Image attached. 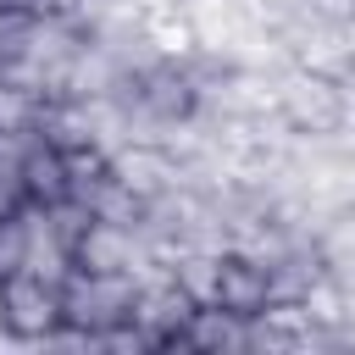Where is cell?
Wrapping results in <instances>:
<instances>
[{
  "mask_svg": "<svg viewBox=\"0 0 355 355\" xmlns=\"http://www.w3.org/2000/svg\"><path fill=\"white\" fill-rule=\"evenodd\" d=\"M55 294H61V322H72L83 333H100L111 322H128L139 288H133L128 272H83L78 266L55 283Z\"/></svg>",
  "mask_w": 355,
  "mask_h": 355,
  "instance_id": "cell-1",
  "label": "cell"
},
{
  "mask_svg": "<svg viewBox=\"0 0 355 355\" xmlns=\"http://www.w3.org/2000/svg\"><path fill=\"white\" fill-rule=\"evenodd\" d=\"M277 111H283L288 128H300V133H338V128H344V89H338V78L294 72V78H283V89H277Z\"/></svg>",
  "mask_w": 355,
  "mask_h": 355,
  "instance_id": "cell-2",
  "label": "cell"
},
{
  "mask_svg": "<svg viewBox=\"0 0 355 355\" xmlns=\"http://www.w3.org/2000/svg\"><path fill=\"white\" fill-rule=\"evenodd\" d=\"M0 322L17 333V338H50V327L61 322V294L55 283L33 277L28 266L0 277Z\"/></svg>",
  "mask_w": 355,
  "mask_h": 355,
  "instance_id": "cell-3",
  "label": "cell"
},
{
  "mask_svg": "<svg viewBox=\"0 0 355 355\" xmlns=\"http://www.w3.org/2000/svg\"><path fill=\"white\" fill-rule=\"evenodd\" d=\"M266 300H272V288H266V266H261V261H250V255H239V250L216 255V294H211V305L255 322Z\"/></svg>",
  "mask_w": 355,
  "mask_h": 355,
  "instance_id": "cell-4",
  "label": "cell"
},
{
  "mask_svg": "<svg viewBox=\"0 0 355 355\" xmlns=\"http://www.w3.org/2000/svg\"><path fill=\"white\" fill-rule=\"evenodd\" d=\"M72 261L83 272H128L133 266V239L122 222H105V216H89V227L78 233L72 244Z\"/></svg>",
  "mask_w": 355,
  "mask_h": 355,
  "instance_id": "cell-5",
  "label": "cell"
},
{
  "mask_svg": "<svg viewBox=\"0 0 355 355\" xmlns=\"http://www.w3.org/2000/svg\"><path fill=\"white\" fill-rule=\"evenodd\" d=\"M17 178H22V194L44 211V205H55V200H67V161H61V150L55 144H28L22 155H17Z\"/></svg>",
  "mask_w": 355,
  "mask_h": 355,
  "instance_id": "cell-6",
  "label": "cell"
},
{
  "mask_svg": "<svg viewBox=\"0 0 355 355\" xmlns=\"http://www.w3.org/2000/svg\"><path fill=\"white\" fill-rule=\"evenodd\" d=\"M111 166V178L133 194V200H161L172 183H178V172H172V161H166V150H122L116 161H105Z\"/></svg>",
  "mask_w": 355,
  "mask_h": 355,
  "instance_id": "cell-7",
  "label": "cell"
},
{
  "mask_svg": "<svg viewBox=\"0 0 355 355\" xmlns=\"http://www.w3.org/2000/svg\"><path fill=\"white\" fill-rule=\"evenodd\" d=\"M178 344H200V349L244 344V316H233V311H222V305H194L189 322L178 327Z\"/></svg>",
  "mask_w": 355,
  "mask_h": 355,
  "instance_id": "cell-8",
  "label": "cell"
},
{
  "mask_svg": "<svg viewBox=\"0 0 355 355\" xmlns=\"http://www.w3.org/2000/svg\"><path fill=\"white\" fill-rule=\"evenodd\" d=\"M139 100H144L150 116H161V122H183V116L194 111V83L178 78V72H166V78H150V89H139Z\"/></svg>",
  "mask_w": 355,
  "mask_h": 355,
  "instance_id": "cell-9",
  "label": "cell"
},
{
  "mask_svg": "<svg viewBox=\"0 0 355 355\" xmlns=\"http://www.w3.org/2000/svg\"><path fill=\"white\" fill-rule=\"evenodd\" d=\"M172 283H178L194 305H211V294H216V255H189V250H183Z\"/></svg>",
  "mask_w": 355,
  "mask_h": 355,
  "instance_id": "cell-10",
  "label": "cell"
},
{
  "mask_svg": "<svg viewBox=\"0 0 355 355\" xmlns=\"http://www.w3.org/2000/svg\"><path fill=\"white\" fill-rule=\"evenodd\" d=\"M22 261H28V216L6 211L0 216V277L22 272Z\"/></svg>",
  "mask_w": 355,
  "mask_h": 355,
  "instance_id": "cell-11",
  "label": "cell"
},
{
  "mask_svg": "<svg viewBox=\"0 0 355 355\" xmlns=\"http://www.w3.org/2000/svg\"><path fill=\"white\" fill-rule=\"evenodd\" d=\"M311 17L316 22H344L349 17V0H311Z\"/></svg>",
  "mask_w": 355,
  "mask_h": 355,
  "instance_id": "cell-12",
  "label": "cell"
},
{
  "mask_svg": "<svg viewBox=\"0 0 355 355\" xmlns=\"http://www.w3.org/2000/svg\"><path fill=\"white\" fill-rule=\"evenodd\" d=\"M50 6H61V0H50Z\"/></svg>",
  "mask_w": 355,
  "mask_h": 355,
  "instance_id": "cell-13",
  "label": "cell"
}]
</instances>
